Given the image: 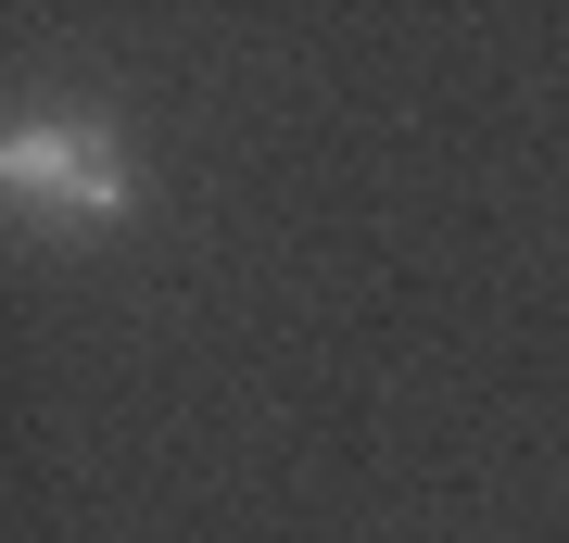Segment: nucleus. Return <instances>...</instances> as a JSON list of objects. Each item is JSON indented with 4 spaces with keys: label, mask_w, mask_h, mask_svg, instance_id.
Segmentation results:
<instances>
[{
    "label": "nucleus",
    "mask_w": 569,
    "mask_h": 543,
    "mask_svg": "<svg viewBox=\"0 0 569 543\" xmlns=\"http://www.w3.org/2000/svg\"><path fill=\"white\" fill-rule=\"evenodd\" d=\"M0 190H13V215H39V228H127L140 215V164H127V140L102 114H13Z\"/></svg>",
    "instance_id": "nucleus-1"
}]
</instances>
